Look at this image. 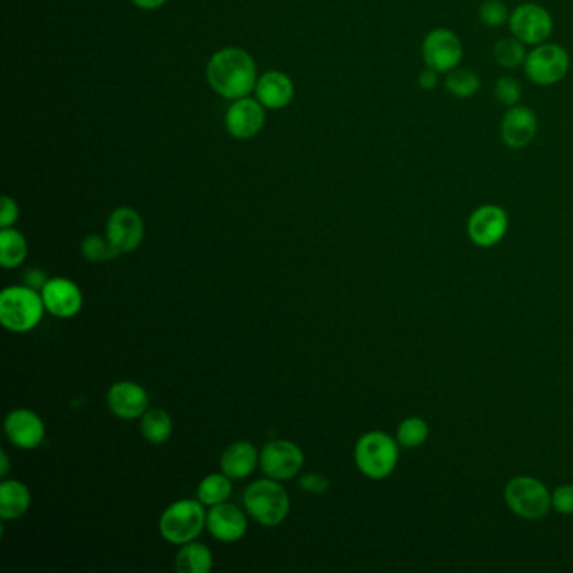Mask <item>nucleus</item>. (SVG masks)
<instances>
[{
	"instance_id": "6",
	"label": "nucleus",
	"mask_w": 573,
	"mask_h": 573,
	"mask_svg": "<svg viewBox=\"0 0 573 573\" xmlns=\"http://www.w3.org/2000/svg\"><path fill=\"white\" fill-rule=\"evenodd\" d=\"M506 505L525 520H540L552 508V495L538 479L518 476L505 488Z\"/></svg>"
},
{
	"instance_id": "4",
	"label": "nucleus",
	"mask_w": 573,
	"mask_h": 573,
	"mask_svg": "<svg viewBox=\"0 0 573 573\" xmlns=\"http://www.w3.org/2000/svg\"><path fill=\"white\" fill-rule=\"evenodd\" d=\"M207 525V511L199 499H179L161 513L159 530L161 538L172 545H185L199 538Z\"/></svg>"
},
{
	"instance_id": "21",
	"label": "nucleus",
	"mask_w": 573,
	"mask_h": 573,
	"mask_svg": "<svg viewBox=\"0 0 573 573\" xmlns=\"http://www.w3.org/2000/svg\"><path fill=\"white\" fill-rule=\"evenodd\" d=\"M31 489L19 479H4L0 484V518L17 520L31 508Z\"/></svg>"
},
{
	"instance_id": "36",
	"label": "nucleus",
	"mask_w": 573,
	"mask_h": 573,
	"mask_svg": "<svg viewBox=\"0 0 573 573\" xmlns=\"http://www.w3.org/2000/svg\"><path fill=\"white\" fill-rule=\"evenodd\" d=\"M417 83L425 91H431L439 83V73L434 71V69H431V68H427L424 71H421V75L417 78Z\"/></svg>"
},
{
	"instance_id": "28",
	"label": "nucleus",
	"mask_w": 573,
	"mask_h": 573,
	"mask_svg": "<svg viewBox=\"0 0 573 573\" xmlns=\"http://www.w3.org/2000/svg\"><path fill=\"white\" fill-rule=\"evenodd\" d=\"M429 437V425L421 417H409L397 429V443L407 449L422 446Z\"/></svg>"
},
{
	"instance_id": "13",
	"label": "nucleus",
	"mask_w": 573,
	"mask_h": 573,
	"mask_svg": "<svg viewBox=\"0 0 573 573\" xmlns=\"http://www.w3.org/2000/svg\"><path fill=\"white\" fill-rule=\"evenodd\" d=\"M44 307L56 318H73L83 308V293L68 277H51L41 289Z\"/></svg>"
},
{
	"instance_id": "26",
	"label": "nucleus",
	"mask_w": 573,
	"mask_h": 573,
	"mask_svg": "<svg viewBox=\"0 0 573 573\" xmlns=\"http://www.w3.org/2000/svg\"><path fill=\"white\" fill-rule=\"evenodd\" d=\"M446 89L459 99L473 98L481 88V78L469 68H456L446 75Z\"/></svg>"
},
{
	"instance_id": "33",
	"label": "nucleus",
	"mask_w": 573,
	"mask_h": 573,
	"mask_svg": "<svg viewBox=\"0 0 573 573\" xmlns=\"http://www.w3.org/2000/svg\"><path fill=\"white\" fill-rule=\"evenodd\" d=\"M299 488L311 495H325L328 493L329 479L325 474H319V473H308V474H303L299 478Z\"/></svg>"
},
{
	"instance_id": "19",
	"label": "nucleus",
	"mask_w": 573,
	"mask_h": 573,
	"mask_svg": "<svg viewBox=\"0 0 573 573\" xmlns=\"http://www.w3.org/2000/svg\"><path fill=\"white\" fill-rule=\"evenodd\" d=\"M259 464V451L249 441H235L224 449L221 471L233 481L249 478Z\"/></svg>"
},
{
	"instance_id": "11",
	"label": "nucleus",
	"mask_w": 573,
	"mask_h": 573,
	"mask_svg": "<svg viewBox=\"0 0 573 573\" xmlns=\"http://www.w3.org/2000/svg\"><path fill=\"white\" fill-rule=\"evenodd\" d=\"M145 235L140 214L131 207H118L108 217L107 239L118 255H130L139 249Z\"/></svg>"
},
{
	"instance_id": "16",
	"label": "nucleus",
	"mask_w": 573,
	"mask_h": 573,
	"mask_svg": "<svg viewBox=\"0 0 573 573\" xmlns=\"http://www.w3.org/2000/svg\"><path fill=\"white\" fill-rule=\"evenodd\" d=\"M501 140L506 147L520 150L528 147L537 137L538 118L531 108L525 105L511 107L501 120Z\"/></svg>"
},
{
	"instance_id": "35",
	"label": "nucleus",
	"mask_w": 573,
	"mask_h": 573,
	"mask_svg": "<svg viewBox=\"0 0 573 573\" xmlns=\"http://www.w3.org/2000/svg\"><path fill=\"white\" fill-rule=\"evenodd\" d=\"M46 283H47V276H46V273L41 271V269H36V267H34V269L26 271V275H24V285L32 287V289L41 291Z\"/></svg>"
},
{
	"instance_id": "14",
	"label": "nucleus",
	"mask_w": 573,
	"mask_h": 573,
	"mask_svg": "<svg viewBox=\"0 0 573 573\" xmlns=\"http://www.w3.org/2000/svg\"><path fill=\"white\" fill-rule=\"evenodd\" d=\"M107 403L111 414L121 421L141 419L150 409L149 392L140 383L121 380L109 387Z\"/></svg>"
},
{
	"instance_id": "7",
	"label": "nucleus",
	"mask_w": 573,
	"mask_h": 573,
	"mask_svg": "<svg viewBox=\"0 0 573 573\" xmlns=\"http://www.w3.org/2000/svg\"><path fill=\"white\" fill-rule=\"evenodd\" d=\"M525 73L531 83L553 86L560 83L570 69V54L560 44L533 46L525 61Z\"/></svg>"
},
{
	"instance_id": "25",
	"label": "nucleus",
	"mask_w": 573,
	"mask_h": 573,
	"mask_svg": "<svg viewBox=\"0 0 573 573\" xmlns=\"http://www.w3.org/2000/svg\"><path fill=\"white\" fill-rule=\"evenodd\" d=\"M233 495V479L221 473L207 474L197 486V499L203 506H215L225 503Z\"/></svg>"
},
{
	"instance_id": "1",
	"label": "nucleus",
	"mask_w": 573,
	"mask_h": 573,
	"mask_svg": "<svg viewBox=\"0 0 573 573\" xmlns=\"http://www.w3.org/2000/svg\"><path fill=\"white\" fill-rule=\"evenodd\" d=\"M207 79L219 95L227 99H241L255 85V64L243 49H223L215 53L207 66Z\"/></svg>"
},
{
	"instance_id": "38",
	"label": "nucleus",
	"mask_w": 573,
	"mask_h": 573,
	"mask_svg": "<svg viewBox=\"0 0 573 573\" xmlns=\"http://www.w3.org/2000/svg\"><path fill=\"white\" fill-rule=\"evenodd\" d=\"M0 476L2 478H5L7 476V473H9V469H11V461H9V456H7V453L5 451H0Z\"/></svg>"
},
{
	"instance_id": "34",
	"label": "nucleus",
	"mask_w": 573,
	"mask_h": 573,
	"mask_svg": "<svg viewBox=\"0 0 573 573\" xmlns=\"http://www.w3.org/2000/svg\"><path fill=\"white\" fill-rule=\"evenodd\" d=\"M19 219V205L17 202L4 195L2 197V213H0V227L5 229V227H12L14 224L17 223Z\"/></svg>"
},
{
	"instance_id": "27",
	"label": "nucleus",
	"mask_w": 573,
	"mask_h": 573,
	"mask_svg": "<svg viewBox=\"0 0 573 573\" xmlns=\"http://www.w3.org/2000/svg\"><path fill=\"white\" fill-rule=\"evenodd\" d=\"M526 44L521 43L520 39H516L515 36L513 37H506V39H499L496 46H495V59L501 68H506V69H515L521 64H525L526 61V49H525Z\"/></svg>"
},
{
	"instance_id": "18",
	"label": "nucleus",
	"mask_w": 573,
	"mask_h": 573,
	"mask_svg": "<svg viewBox=\"0 0 573 573\" xmlns=\"http://www.w3.org/2000/svg\"><path fill=\"white\" fill-rule=\"evenodd\" d=\"M265 108L249 98L235 99L233 107L229 108L225 117V127L234 139L247 140L259 133L265 125Z\"/></svg>"
},
{
	"instance_id": "12",
	"label": "nucleus",
	"mask_w": 573,
	"mask_h": 573,
	"mask_svg": "<svg viewBox=\"0 0 573 573\" xmlns=\"http://www.w3.org/2000/svg\"><path fill=\"white\" fill-rule=\"evenodd\" d=\"M508 231V214L499 205H481L469 215L467 234L479 247H491L501 243Z\"/></svg>"
},
{
	"instance_id": "15",
	"label": "nucleus",
	"mask_w": 573,
	"mask_h": 573,
	"mask_svg": "<svg viewBox=\"0 0 573 573\" xmlns=\"http://www.w3.org/2000/svg\"><path fill=\"white\" fill-rule=\"evenodd\" d=\"M4 432L12 446L36 449L46 437L44 421L31 409H14L4 421Z\"/></svg>"
},
{
	"instance_id": "17",
	"label": "nucleus",
	"mask_w": 573,
	"mask_h": 573,
	"mask_svg": "<svg viewBox=\"0 0 573 573\" xmlns=\"http://www.w3.org/2000/svg\"><path fill=\"white\" fill-rule=\"evenodd\" d=\"M205 528L211 537L223 543L239 542L247 531V518L245 511L231 503H221L211 506L207 511Z\"/></svg>"
},
{
	"instance_id": "10",
	"label": "nucleus",
	"mask_w": 573,
	"mask_h": 573,
	"mask_svg": "<svg viewBox=\"0 0 573 573\" xmlns=\"http://www.w3.org/2000/svg\"><path fill=\"white\" fill-rule=\"evenodd\" d=\"M511 34L528 46L547 43L553 32L552 14L538 4H523L511 12Z\"/></svg>"
},
{
	"instance_id": "32",
	"label": "nucleus",
	"mask_w": 573,
	"mask_h": 573,
	"mask_svg": "<svg viewBox=\"0 0 573 573\" xmlns=\"http://www.w3.org/2000/svg\"><path fill=\"white\" fill-rule=\"evenodd\" d=\"M552 508L563 515H573V484H562L553 491Z\"/></svg>"
},
{
	"instance_id": "20",
	"label": "nucleus",
	"mask_w": 573,
	"mask_h": 573,
	"mask_svg": "<svg viewBox=\"0 0 573 573\" xmlns=\"http://www.w3.org/2000/svg\"><path fill=\"white\" fill-rule=\"evenodd\" d=\"M295 88L291 79L279 71L266 73L255 85L257 101L269 109H279L286 107L293 99Z\"/></svg>"
},
{
	"instance_id": "3",
	"label": "nucleus",
	"mask_w": 573,
	"mask_h": 573,
	"mask_svg": "<svg viewBox=\"0 0 573 573\" xmlns=\"http://www.w3.org/2000/svg\"><path fill=\"white\" fill-rule=\"evenodd\" d=\"M43 295L37 289L17 285L0 293V323L14 333H27L36 328L44 317Z\"/></svg>"
},
{
	"instance_id": "37",
	"label": "nucleus",
	"mask_w": 573,
	"mask_h": 573,
	"mask_svg": "<svg viewBox=\"0 0 573 573\" xmlns=\"http://www.w3.org/2000/svg\"><path fill=\"white\" fill-rule=\"evenodd\" d=\"M131 2L141 9H157L160 5H163L167 0H131Z\"/></svg>"
},
{
	"instance_id": "22",
	"label": "nucleus",
	"mask_w": 573,
	"mask_h": 573,
	"mask_svg": "<svg viewBox=\"0 0 573 573\" xmlns=\"http://www.w3.org/2000/svg\"><path fill=\"white\" fill-rule=\"evenodd\" d=\"M214 555L203 543L189 542L181 545L175 557V570L181 573H209L213 570Z\"/></svg>"
},
{
	"instance_id": "8",
	"label": "nucleus",
	"mask_w": 573,
	"mask_h": 573,
	"mask_svg": "<svg viewBox=\"0 0 573 573\" xmlns=\"http://www.w3.org/2000/svg\"><path fill=\"white\" fill-rule=\"evenodd\" d=\"M464 56V46L456 32L437 27L424 37L422 43V59L425 66L437 71L439 75H447L461 66Z\"/></svg>"
},
{
	"instance_id": "29",
	"label": "nucleus",
	"mask_w": 573,
	"mask_h": 573,
	"mask_svg": "<svg viewBox=\"0 0 573 573\" xmlns=\"http://www.w3.org/2000/svg\"><path fill=\"white\" fill-rule=\"evenodd\" d=\"M81 255L91 263H103L120 255L108 239H103L101 235L96 234L86 235L85 241L81 243Z\"/></svg>"
},
{
	"instance_id": "30",
	"label": "nucleus",
	"mask_w": 573,
	"mask_h": 573,
	"mask_svg": "<svg viewBox=\"0 0 573 573\" xmlns=\"http://www.w3.org/2000/svg\"><path fill=\"white\" fill-rule=\"evenodd\" d=\"M508 7L501 0H484L479 7V21L486 27H501L510 21Z\"/></svg>"
},
{
	"instance_id": "9",
	"label": "nucleus",
	"mask_w": 573,
	"mask_h": 573,
	"mask_svg": "<svg viewBox=\"0 0 573 573\" xmlns=\"http://www.w3.org/2000/svg\"><path fill=\"white\" fill-rule=\"evenodd\" d=\"M305 464V454L301 447L287 439L269 441L259 453V466L266 478L289 481L297 478Z\"/></svg>"
},
{
	"instance_id": "23",
	"label": "nucleus",
	"mask_w": 573,
	"mask_h": 573,
	"mask_svg": "<svg viewBox=\"0 0 573 573\" xmlns=\"http://www.w3.org/2000/svg\"><path fill=\"white\" fill-rule=\"evenodd\" d=\"M140 431L145 441L150 444H165L173 432V422L167 411L163 409H149L145 414L141 415Z\"/></svg>"
},
{
	"instance_id": "5",
	"label": "nucleus",
	"mask_w": 573,
	"mask_h": 573,
	"mask_svg": "<svg viewBox=\"0 0 573 573\" xmlns=\"http://www.w3.org/2000/svg\"><path fill=\"white\" fill-rule=\"evenodd\" d=\"M355 463L363 476L385 479L399 463V447L395 439L382 431L361 435L355 444Z\"/></svg>"
},
{
	"instance_id": "31",
	"label": "nucleus",
	"mask_w": 573,
	"mask_h": 573,
	"mask_svg": "<svg viewBox=\"0 0 573 573\" xmlns=\"http://www.w3.org/2000/svg\"><path fill=\"white\" fill-rule=\"evenodd\" d=\"M521 89L520 81L513 76H501L495 85V96L501 105L515 107L520 105Z\"/></svg>"
},
{
	"instance_id": "2",
	"label": "nucleus",
	"mask_w": 573,
	"mask_h": 573,
	"mask_svg": "<svg viewBox=\"0 0 573 573\" xmlns=\"http://www.w3.org/2000/svg\"><path fill=\"white\" fill-rule=\"evenodd\" d=\"M243 505L253 520L273 528L286 520L291 501L281 481L266 478L253 481L245 489Z\"/></svg>"
},
{
	"instance_id": "24",
	"label": "nucleus",
	"mask_w": 573,
	"mask_h": 573,
	"mask_svg": "<svg viewBox=\"0 0 573 573\" xmlns=\"http://www.w3.org/2000/svg\"><path fill=\"white\" fill-rule=\"evenodd\" d=\"M27 259V241L14 227L0 231V266L4 269H16Z\"/></svg>"
}]
</instances>
